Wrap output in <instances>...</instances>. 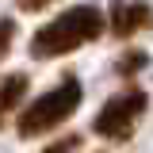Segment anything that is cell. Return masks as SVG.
<instances>
[{
  "mask_svg": "<svg viewBox=\"0 0 153 153\" xmlns=\"http://www.w3.org/2000/svg\"><path fill=\"white\" fill-rule=\"evenodd\" d=\"M103 31V16L96 4H76L69 12H61L57 19H50L46 27H38L31 38V57H61L80 50L84 42L100 38Z\"/></svg>",
  "mask_w": 153,
  "mask_h": 153,
  "instance_id": "6da1fadb",
  "label": "cell"
},
{
  "mask_svg": "<svg viewBox=\"0 0 153 153\" xmlns=\"http://www.w3.org/2000/svg\"><path fill=\"white\" fill-rule=\"evenodd\" d=\"M80 96H84L80 92V80L76 76H61L50 92H42L27 111L19 115V138H35V134H46L54 126H61L80 107Z\"/></svg>",
  "mask_w": 153,
  "mask_h": 153,
  "instance_id": "7a4b0ae2",
  "label": "cell"
},
{
  "mask_svg": "<svg viewBox=\"0 0 153 153\" xmlns=\"http://www.w3.org/2000/svg\"><path fill=\"white\" fill-rule=\"evenodd\" d=\"M146 103H149V96L142 92V88H126V92L111 96V100L103 103V111L96 115V123H92L96 134H100V138H111V142L126 138V134L134 130V123L142 119Z\"/></svg>",
  "mask_w": 153,
  "mask_h": 153,
  "instance_id": "3957f363",
  "label": "cell"
},
{
  "mask_svg": "<svg viewBox=\"0 0 153 153\" xmlns=\"http://www.w3.org/2000/svg\"><path fill=\"white\" fill-rule=\"evenodd\" d=\"M146 27H153V8L146 0H115L111 4V35L130 38Z\"/></svg>",
  "mask_w": 153,
  "mask_h": 153,
  "instance_id": "277c9868",
  "label": "cell"
},
{
  "mask_svg": "<svg viewBox=\"0 0 153 153\" xmlns=\"http://www.w3.org/2000/svg\"><path fill=\"white\" fill-rule=\"evenodd\" d=\"M23 96H27V76H23V73L4 76V84H0V119L12 111V107H16Z\"/></svg>",
  "mask_w": 153,
  "mask_h": 153,
  "instance_id": "5b68a950",
  "label": "cell"
},
{
  "mask_svg": "<svg viewBox=\"0 0 153 153\" xmlns=\"http://www.w3.org/2000/svg\"><path fill=\"white\" fill-rule=\"evenodd\" d=\"M146 61H149V57L142 54V50H134V54H126V57H119V65H115V69H119V73H123V76H134V73H138V69H142V65H146Z\"/></svg>",
  "mask_w": 153,
  "mask_h": 153,
  "instance_id": "8992f818",
  "label": "cell"
},
{
  "mask_svg": "<svg viewBox=\"0 0 153 153\" xmlns=\"http://www.w3.org/2000/svg\"><path fill=\"white\" fill-rule=\"evenodd\" d=\"M12 38H16V23L12 19H0V57L12 50Z\"/></svg>",
  "mask_w": 153,
  "mask_h": 153,
  "instance_id": "52a82bcc",
  "label": "cell"
},
{
  "mask_svg": "<svg viewBox=\"0 0 153 153\" xmlns=\"http://www.w3.org/2000/svg\"><path fill=\"white\" fill-rule=\"evenodd\" d=\"M76 146H80V134H65L61 142H54L50 149H42V153H73Z\"/></svg>",
  "mask_w": 153,
  "mask_h": 153,
  "instance_id": "ba28073f",
  "label": "cell"
},
{
  "mask_svg": "<svg viewBox=\"0 0 153 153\" xmlns=\"http://www.w3.org/2000/svg\"><path fill=\"white\" fill-rule=\"evenodd\" d=\"M50 0H19V8H27V12H38V8H46Z\"/></svg>",
  "mask_w": 153,
  "mask_h": 153,
  "instance_id": "9c48e42d",
  "label": "cell"
}]
</instances>
